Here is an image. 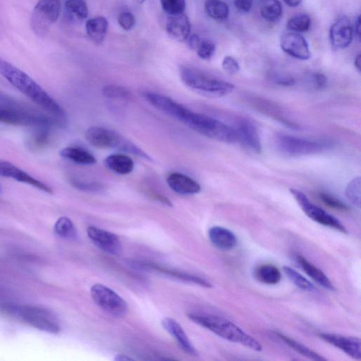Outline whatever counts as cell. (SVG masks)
Listing matches in <instances>:
<instances>
[{
	"mask_svg": "<svg viewBox=\"0 0 361 361\" xmlns=\"http://www.w3.org/2000/svg\"><path fill=\"white\" fill-rule=\"evenodd\" d=\"M310 83L314 89L321 90L327 87L328 79L324 73H315L310 76Z\"/></svg>",
	"mask_w": 361,
	"mask_h": 361,
	"instance_id": "obj_42",
	"label": "cell"
},
{
	"mask_svg": "<svg viewBox=\"0 0 361 361\" xmlns=\"http://www.w3.org/2000/svg\"><path fill=\"white\" fill-rule=\"evenodd\" d=\"M254 4V0H234V6L243 13H248L251 11Z\"/></svg>",
	"mask_w": 361,
	"mask_h": 361,
	"instance_id": "obj_44",
	"label": "cell"
},
{
	"mask_svg": "<svg viewBox=\"0 0 361 361\" xmlns=\"http://www.w3.org/2000/svg\"><path fill=\"white\" fill-rule=\"evenodd\" d=\"M275 335L279 338L280 340L283 341L291 349L301 354L304 357L316 361L327 360V358L283 333L276 332Z\"/></svg>",
	"mask_w": 361,
	"mask_h": 361,
	"instance_id": "obj_28",
	"label": "cell"
},
{
	"mask_svg": "<svg viewBox=\"0 0 361 361\" xmlns=\"http://www.w3.org/2000/svg\"><path fill=\"white\" fill-rule=\"evenodd\" d=\"M87 234L94 244L106 253L117 255L121 252V240L116 234L96 227H89Z\"/></svg>",
	"mask_w": 361,
	"mask_h": 361,
	"instance_id": "obj_14",
	"label": "cell"
},
{
	"mask_svg": "<svg viewBox=\"0 0 361 361\" xmlns=\"http://www.w3.org/2000/svg\"><path fill=\"white\" fill-rule=\"evenodd\" d=\"M238 142L254 152L260 153L262 150L260 137L256 127L247 119L238 122L235 128Z\"/></svg>",
	"mask_w": 361,
	"mask_h": 361,
	"instance_id": "obj_17",
	"label": "cell"
},
{
	"mask_svg": "<svg viewBox=\"0 0 361 361\" xmlns=\"http://www.w3.org/2000/svg\"><path fill=\"white\" fill-rule=\"evenodd\" d=\"M0 177L12 179L41 190L45 193L53 194V191L46 184L39 181L14 164L0 159Z\"/></svg>",
	"mask_w": 361,
	"mask_h": 361,
	"instance_id": "obj_12",
	"label": "cell"
},
{
	"mask_svg": "<svg viewBox=\"0 0 361 361\" xmlns=\"http://www.w3.org/2000/svg\"><path fill=\"white\" fill-rule=\"evenodd\" d=\"M54 230L58 236L65 239H73L77 234L73 222L67 217H61L58 220Z\"/></svg>",
	"mask_w": 361,
	"mask_h": 361,
	"instance_id": "obj_34",
	"label": "cell"
},
{
	"mask_svg": "<svg viewBox=\"0 0 361 361\" xmlns=\"http://www.w3.org/2000/svg\"><path fill=\"white\" fill-rule=\"evenodd\" d=\"M215 50V44L211 39H202L196 52L200 59L209 60L213 58Z\"/></svg>",
	"mask_w": 361,
	"mask_h": 361,
	"instance_id": "obj_39",
	"label": "cell"
},
{
	"mask_svg": "<svg viewBox=\"0 0 361 361\" xmlns=\"http://www.w3.org/2000/svg\"><path fill=\"white\" fill-rule=\"evenodd\" d=\"M167 182L173 191L181 195H194L202 191L196 181L183 174L172 173Z\"/></svg>",
	"mask_w": 361,
	"mask_h": 361,
	"instance_id": "obj_21",
	"label": "cell"
},
{
	"mask_svg": "<svg viewBox=\"0 0 361 361\" xmlns=\"http://www.w3.org/2000/svg\"><path fill=\"white\" fill-rule=\"evenodd\" d=\"M8 310L24 323L35 329L54 335L60 332L57 317L49 310L31 306L10 307Z\"/></svg>",
	"mask_w": 361,
	"mask_h": 361,
	"instance_id": "obj_7",
	"label": "cell"
},
{
	"mask_svg": "<svg viewBox=\"0 0 361 361\" xmlns=\"http://www.w3.org/2000/svg\"><path fill=\"white\" fill-rule=\"evenodd\" d=\"M280 46L285 53L296 59L308 60L310 58L311 55L306 39L297 33H285L281 37Z\"/></svg>",
	"mask_w": 361,
	"mask_h": 361,
	"instance_id": "obj_13",
	"label": "cell"
},
{
	"mask_svg": "<svg viewBox=\"0 0 361 361\" xmlns=\"http://www.w3.org/2000/svg\"><path fill=\"white\" fill-rule=\"evenodd\" d=\"M103 94L105 97L109 99L129 100L132 98V94L129 89L117 85L104 87Z\"/></svg>",
	"mask_w": 361,
	"mask_h": 361,
	"instance_id": "obj_35",
	"label": "cell"
},
{
	"mask_svg": "<svg viewBox=\"0 0 361 361\" xmlns=\"http://www.w3.org/2000/svg\"><path fill=\"white\" fill-rule=\"evenodd\" d=\"M51 127L43 126L33 127V132L29 138L28 145L33 150L46 148L51 140Z\"/></svg>",
	"mask_w": 361,
	"mask_h": 361,
	"instance_id": "obj_30",
	"label": "cell"
},
{
	"mask_svg": "<svg viewBox=\"0 0 361 361\" xmlns=\"http://www.w3.org/2000/svg\"><path fill=\"white\" fill-rule=\"evenodd\" d=\"M295 260L301 268L312 279L315 283L329 291H335V288L332 284L331 281L322 270H319L301 255H297Z\"/></svg>",
	"mask_w": 361,
	"mask_h": 361,
	"instance_id": "obj_23",
	"label": "cell"
},
{
	"mask_svg": "<svg viewBox=\"0 0 361 361\" xmlns=\"http://www.w3.org/2000/svg\"><path fill=\"white\" fill-rule=\"evenodd\" d=\"M275 145L279 152L290 157L317 154L327 148L325 143L287 135H278Z\"/></svg>",
	"mask_w": 361,
	"mask_h": 361,
	"instance_id": "obj_8",
	"label": "cell"
},
{
	"mask_svg": "<svg viewBox=\"0 0 361 361\" xmlns=\"http://www.w3.org/2000/svg\"><path fill=\"white\" fill-rule=\"evenodd\" d=\"M283 6L278 0H263L261 9L262 17L269 22H277L283 16Z\"/></svg>",
	"mask_w": 361,
	"mask_h": 361,
	"instance_id": "obj_31",
	"label": "cell"
},
{
	"mask_svg": "<svg viewBox=\"0 0 361 361\" xmlns=\"http://www.w3.org/2000/svg\"><path fill=\"white\" fill-rule=\"evenodd\" d=\"M160 3L169 15L182 14L186 9V0H160Z\"/></svg>",
	"mask_w": 361,
	"mask_h": 361,
	"instance_id": "obj_38",
	"label": "cell"
},
{
	"mask_svg": "<svg viewBox=\"0 0 361 361\" xmlns=\"http://www.w3.org/2000/svg\"><path fill=\"white\" fill-rule=\"evenodd\" d=\"M0 123L30 127L43 126L63 127L55 117L37 113L19 105L11 103H0Z\"/></svg>",
	"mask_w": 361,
	"mask_h": 361,
	"instance_id": "obj_4",
	"label": "cell"
},
{
	"mask_svg": "<svg viewBox=\"0 0 361 361\" xmlns=\"http://www.w3.org/2000/svg\"><path fill=\"white\" fill-rule=\"evenodd\" d=\"M60 0H39L32 17V26L37 34H46L61 14Z\"/></svg>",
	"mask_w": 361,
	"mask_h": 361,
	"instance_id": "obj_10",
	"label": "cell"
},
{
	"mask_svg": "<svg viewBox=\"0 0 361 361\" xmlns=\"http://www.w3.org/2000/svg\"><path fill=\"white\" fill-rule=\"evenodd\" d=\"M85 137L87 141L96 148L116 149L147 160H151V157L141 148L114 131L103 127H93L86 132Z\"/></svg>",
	"mask_w": 361,
	"mask_h": 361,
	"instance_id": "obj_6",
	"label": "cell"
},
{
	"mask_svg": "<svg viewBox=\"0 0 361 361\" xmlns=\"http://www.w3.org/2000/svg\"><path fill=\"white\" fill-rule=\"evenodd\" d=\"M353 30L346 17L339 18L331 26L330 39L335 51L348 48L353 41Z\"/></svg>",
	"mask_w": 361,
	"mask_h": 361,
	"instance_id": "obj_15",
	"label": "cell"
},
{
	"mask_svg": "<svg viewBox=\"0 0 361 361\" xmlns=\"http://www.w3.org/2000/svg\"><path fill=\"white\" fill-rule=\"evenodd\" d=\"M318 336L352 358L361 359V343L359 338L331 333H319Z\"/></svg>",
	"mask_w": 361,
	"mask_h": 361,
	"instance_id": "obj_16",
	"label": "cell"
},
{
	"mask_svg": "<svg viewBox=\"0 0 361 361\" xmlns=\"http://www.w3.org/2000/svg\"><path fill=\"white\" fill-rule=\"evenodd\" d=\"M358 39L360 41V16L357 17L355 21V30H354Z\"/></svg>",
	"mask_w": 361,
	"mask_h": 361,
	"instance_id": "obj_48",
	"label": "cell"
},
{
	"mask_svg": "<svg viewBox=\"0 0 361 361\" xmlns=\"http://www.w3.org/2000/svg\"><path fill=\"white\" fill-rule=\"evenodd\" d=\"M255 276L259 282L269 285H275L282 279L280 270L273 265H263L255 271Z\"/></svg>",
	"mask_w": 361,
	"mask_h": 361,
	"instance_id": "obj_27",
	"label": "cell"
},
{
	"mask_svg": "<svg viewBox=\"0 0 361 361\" xmlns=\"http://www.w3.org/2000/svg\"><path fill=\"white\" fill-rule=\"evenodd\" d=\"M136 265L140 267L141 268L149 269L151 270H155L156 272L165 274L166 275L171 276L172 277L184 281V282H187L189 283H193L200 287H203L205 288H212L213 285L209 282V281L199 277L197 276H195L193 274H187L185 272H182L180 271H177L174 270H171L169 268H166L162 267L161 265H158L155 263H149V262H137Z\"/></svg>",
	"mask_w": 361,
	"mask_h": 361,
	"instance_id": "obj_18",
	"label": "cell"
},
{
	"mask_svg": "<svg viewBox=\"0 0 361 361\" xmlns=\"http://www.w3.org/2000/svg\"><path fill=\"white\" fill-rule=\"evenodd\" d=\"M145 1L146 0H136V2L140 5L143 4Z\"/></svg>",
	"mask_w": 361,
	"mask_h": 361,
	"instance_id": "obj_52",
	"label": "cell"
},
{
	"mask_svg": "<svg viewBox=\"0 0 361 361\" xmlns=\"http://www.w3.org/2000/svg\"><path fill=\"white\" fill-rule=\"evenodd\" d=\"M283 1L291 8H297L301 3L302 0H283Z\"/></svg>",
	"mask_w": 361,
	"mask_h": 361,
	"instance_id": "obj_49",
	"label": "cell"
},
{
	"mask_svg": "<svg viewBox=\"0 0 361 361\" xmlns=\"http://www.w3.org/2000/svg\"><path fill=\"white\" fill-rule=\"evenodd\" d=\"M73 184L76 188L87 191H96L102 188L100 185L96 184H87L78 182H73Z\"/></svg>",
	"mask_w": 361,
	"mask_h": 361,
	"instance_id": "obj_45",
	"label": "cell"
},
{
	"mask_svg": "<svg viewBox=\"0 0 361 361\" xmlns=\"http://www.w3.org/2000/svg\"><path fill=\"white\" fill-rule=\"evenodd\" d=\"M166 30L168 35L178 42L187 41L191 33V24L188 17L182 13L169 15Z\"/></svg>",
	"mask_w": 361,
	"mask_h": 361,
	"instance_id": "obj_19",
	"label": "cell"
},
{
	"mask_svg": "<svg viewBox=\"0 0 361 361\" xmlns=\"http://www.w3.org/2000/svg\"><path fill=\"white\" fill-rule=\"evenodd\" d=\"M115 360H119V361H121V360H132V358H130L126 355H117L116 358H115Z\"/></svg>",
	"mask_w": 361,
	"mask_h": 361,
	"instance_id": "obj_51",
	"label": "cell"
},
{
	"mask_svg": "<svg viewBox=\"0 0 361 361\" xmlns=\"http://www.w3.org/2000/svg\"><path fill=\"white\" fill-rule=\"evenodd\" d=\"M118 22L125 30H132L136 24V19L134 15L130 12H122L118 16Z\"/></svg>",
	"mask_w": 361,
	"mask_h": 361,
	"instance_id": "obj_41",
	"label": "cell"
},
{
	"mask_svg": "<svg viewBox=\"0 0 361 361\" xmlns=\"http://www.w3.org/2000/svg\"><path fill=\"white\" fill-rule=\"evenodd\" d=\"M104 164L108 170L120 175H129L134 169L133 159L126 155H111L105 159Z\"/></svg>",
	"mask_w": 361,
	"mask_h": 361,
	"instance_id": "obj_24",
	"label": "cell"
},
{
	"mask_svg": "<svg viewBox=\"0 0 361 361\" xmlns=\"http://www.w3.org/2000/svg\"></svg>",
	"mask_w": 361,
	"mask_h": 361,
	"instance_id": "obj_53",
	"label": "cell"
},
{
	"mask_svg": "<svg viewBox=\"0 0 361 361\" xmlns=\"http://www.w3.org/2000/svg\"><path fill=\"white\" fill-rule=\"evenodd\" d=\"M319 198L328 207L340 211H347L349 208L337 197L326 193H320Z\"/></svg>",
	"mask_w": 361,
	"mask_h": 361,
	"instance_id": "obj_40",
	"label": "cell"
},
{
	"mask_svg": "<svg viewBox=\"0 0 361 361\" xmlns=\"http://www.w3.org/2000/svg\"><path fill=\"white\" fill-rule=\"evenodd\" d=\"M205 10L207 15L217 21H224L229 15V6L223 0H206Z\"/></svg>",
	"mask_w": 361,
	"mask_h": 361,
	"instance_id": "obj_29",
	"label": "cell"
},
{
	"mask_svg": "<svg viewBox=\"0 0 361 361\" xmlns=\"http://www.w3.org/2000/svg\"><path fill=\"white\" fill-rule=\"evenodd\" d=\"M182 123L208 138L226 143L238 142L235 129L209 116L193 112L189 109Z\"/></svg>",
	"mask_w": 361,
	"mask_h": 361,
	"instance_id": "obj_5",
	"label": "cell"
},
{
	"mask_svg": "<svg viewBox=\"0 0 361 361\" xmlns=\"http://www.w3.org/2000/svg\"><path fill=\"white\" fill-rule=\"evenodd\" d=\"M163 326L175 338L182 351L188 355H197V353L195 349L190 342L182 327L175 319L170 317L165 318L163 320Z\"/></svg>",
	"mask_w": 361,
	"mask_h": 361,
	"instance_id": "obj_20",
	"label": "cell"
},
{
	"mask_svg": "<svg viewBox=\"0 0 361 361\" xmlns=\"http://www.w3.org/2000/svg\"><path fill=\"white\" fill-rule=\"evenodd\" d=\"M183 83L194 92L211 98H219L231 94L235 87L215 76L188 66L179 69Z\"/></svg>",
	"mask_w": 361,
	"mask_h": 361,
	"instance_id": "obj_3",
	"label": "cell"
},
{
	"mask_svg": "<svg viewBox=\"0 0 361 361\" xmlns=\"http://www.w3.org/2000/svg\"><path fill=\"white\" fill-rule=\"evenodd\" d=\"M193 322L220 337L233 343L239 344L255 351H261L262 345L255 338L224 317L205 314L188 315Z\"/></svg>",
	"mask_w": 361,
	"mask_h": 361,
	"instance_id": "obj_2",
	"label": "cell"
},
{
	"mask_svg": "<svg viewBox=\"0 0 361 361\" xmlns=\"http://www.w3.org/2000/svg\"><path fill=\"white\" fill-rule=\"evenodd\" d=\"M209 236L214 247L222 251H230L237 245L236 235L230 230L213 227L209 231Z\"/></svg>",
	"mask_w": 361,
	"mask_h": 361,
	"instance_id": "obj_22",
	"label": "cell"
},
{
	"mask_svg": "<svg viewBox=\"0 0 361 361\" xmlns=\"http://www.w3.org/2000/svg\"><path fill=\"white\" fill-rule=\"evenodd\" d=\"M290 192L303 213L309 218L320 224L335 229L344 234L348 233L345 226L338 219L312 204L302 191L291 188Z\"/></svg>",
	"mask_w": 361,
	"mask_h": 361,
	"instance_id": "obj_9",
	"label": "cell"
},
{
	"mask_svg": "<svg viewBox=\"0 0 361 361\" xmlns=\"http://www.w3.org/2000/svg\"><path fill=\"white\" fill-rule=\"evenodd\" d=\"M65 8L68 15L77 20H85L89 16L85 0H67Z\"/></svg>",
	"mask_w": 361,
	"mask_h": 361,
	"instance_id": "obj_32",
	"label": "cell"
},
{
	"mask_svg": "<svg viewBox=\"0 0 361 361\" xmlns=\"http://www.w3.org/2000/svg\"><path fill=\"white\" fill-rule=\"evenodd\" d=\"M108 29V21L103 17L89 19L86 24V30L91 41L100 45L105 39Z\"/></svg>",
	"mask_w": 361,
	"mask_h": 361,
	"instance_id": "obj_26",
	"label": "cell"
},
{
	"mask_svg": "<svg viewBox=\"0 0 361 361\" xmlns=\"http://www.w3.org/2000/svg\"><path fill=\"white\" fill-rule=\"evenodd\" d=\"M283 270L292 283L299 289L307 292H317V289L310 281L297 270L288 266L284 267Z\"/></svg>",
	"mask_w": 361,
	"mask_h": 361,
	"instance_id": "obj_33",
	"label": "cell"
},
{
	"mask_svg": "<svg viewBox=\"0 0 361 361\" xmlns=\"http://www.w3.org/2000/svg\"><path fill=\"white\" fill-rule=\"evenodd\" d=\"M222 67L224 71L229 74H235L240 70L238 62L230 56H227L223 59Z\"/></svg>",
	"mask_w": 361,
	"mask_h": 361,
	"instance_id": "obj_43",
	"label": "cell"
},
{
	"mask_svg": "<svg viewBox=\"0 0 361 361\" xmlns=\"http://www.w3.org/2000/svg\"><path fill=\"white\" fill-rule=\"evenodd\" d=\"M360 192L361 180L360 177L354 178L346 188V196L350 202L358 209L360 207Z\"/></svg>",
	"mask_w": 361,
	"mask_h": 361,
	"instance_id": "obj_37",
	"label": "cell"
},
{
	"mask_svg": "<svg viewBox=\"0 0 361 361\" xmlns=\"http://www.w3.org/2000/svg\"><path fill=\"white\" fill-rule=\"evenodd\" d=\"M202 41V39H200L197 35L194 34L189 36L186 42L188 46L191 50L196 51Z\"/></svg>",
	"mask_w": 361,
	"mask_h": 361,
	"instance_id": "obj_47",
	"label": "cell"
},
{
	"mask_svg": "<svg viewBox=\"0 0 361 361\" xmlns=\"http://www.w3.org/2000/svg\"><path fill=\"white\" fill-rule=\"evenodd\" d=\"M311 20L308 15L301 14L290 19L287 28L292 32H306L310 29Z\"/></svg>",
	"mask_w": 361,
	"mask_h": 361,
	"instance_id": "obj_36",
	"label": "cell"
},
{
	"mask_svg": "<svg viewBox=\"0 0 361 361\" xmlns=\"http://www.w3.org/2000/svg\"><path fill=\"white\" fill-rule=\"evenodd\" d=\"M274 81L281 86L291 87L295 83L294 79L289 76H276Z\"/></svg>",
	"mask_w": 361,
	"mask_h": 361,
	"instance_id": "obj_46",
	"label": "cell"
},
{
	"mask_svg": "<svg viewBox=\"0 0 361 361\" xmlns=\"http://www.w3.org/2000/svg\"><path fill=\"white\" fill-rule=\"evenodd\" d=\"M0 75L21 94L46 110L64 126L67 125V116L64 109L27 73L0 58Z\"/></svg>",
	"mask_w": 361,
	"mask_h": 361,
	"instance_id": "obj_1",
	"label": "cell"
},
{
	"mask_svg": "<svg viewBox=\"0 0 361 361\" xmlns=\"http://www.w3.org/2000/svg\"><path fill=\"white\" fill-rule=\"evenodd\" d=\"M60 155L76 164L82 166H92L97 160L88 150L78 147H67L60 151Z\"/></svg>",
	"mask_w": 361,
	"mask_h": 361,
	"instance_id": "obj_25",
	"label": "cell"
},
{
	"mask_svg": "<svg viewBox=\"0 0 361 361\" xmlns=\"http://www.w3.org/2000/svg\"><path fill=\"white\" fill-rule=\"evenodd\" d=\"M94 301L105 312L115 317H123L128 311L127 302L110 288L100 284L91 289Z\"/></svg>",
	"mask_w": 361,
	"mask_h": 361,
	"instance_id": "obj_11",
	"label": "cell"
},
{
	"mask_svg": "<svg viewBox=\"0 0 361 361\" xmlns=\"http://www.w3.org/2000/svg\"><path fill=\"white\" fill-rule=\"evenodd\" d=\"M354 64L357 70L360 72L361 67V55H358L355 59Z\"/></svg>",
	"mask_w": 361,
	"mask_h": 361,
	"instance_id": "obj_50",
	"label": "cell"
}]
</instances>
